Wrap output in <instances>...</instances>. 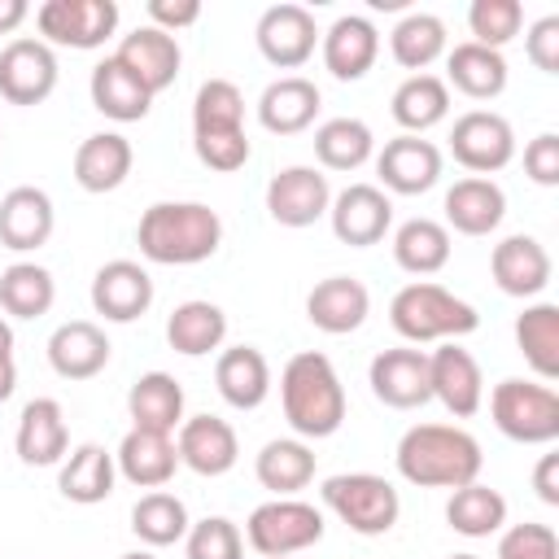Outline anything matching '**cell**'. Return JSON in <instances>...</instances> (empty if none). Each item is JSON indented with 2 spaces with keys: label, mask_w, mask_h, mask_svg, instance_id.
I'll list each match as a JSON object with an SVG mask.
<instances>
[{
  "label": "cell",
  "mask_w": 559,
  "mask_h": 559,
  "mask_svg": "<svg viewBox=\"0 0 559 559\" xmlns=\"http://www.w3.org/2000/svg\"><path fill=\"white\" fill-rule=\"evenodd\" d=\"M397 476L419 489H463L480 480V441L454 424H415L397 441Z\"/></svg>",
  "instance_id": "cell-1"
},
{
  "label": "cell",
  "mask_w": 559,
  "mask_h": 559,
  "mask_svg": "<svg viewBox=\"0 0 559 559\" xmlns=\"http://www.w3.org/2000/svg\"><path fill=\"white\" fill-rule=\"evenodd\" d=\"M135 245L157 266H197L218 253L223 218L205 201H153L140 214Z\"/></svg>",
  "instance_id": "cell-2"
},
{
  "label": "cell",
  "mask_w": 559,
  "mask_h": 559,
  "mask_svg": "<svg viewBox=\"0 0 559 559\" xmlns=\"http://www.w3.org/2000/svg\"><path fill=\"white\" fill-rule=\"evenodd\" d=\"M280 406L297 437L323 441L345 424V384L328 354L301 349L280 371Z\"/></svg>",
  "instance_id": "cell-3"
},
{
  "label": "cell",
  "mask_w": 559,
  "mask_h": 559,
  "mask_svg": "<svg viewBox=\"0 0 559 559\" xmlns=\"http://www.w3.org/2000/svg\"><path fill=\"white\" fill-rule=\"evenodd\" d=\"M389 323L411 345H441V341L472 336L480 328V314H476L472 301L454 297L450 288H441L432 280H415V284L393 293Z\"/></svg>",
  "instance_id": "cell-4"
},
{
  "label": "cell",
  "mask_w": 559,
  "mask_h": 559,
  "mask_svg": "<svg viewBox=\"0 0 559 559\" xmlns=\"http://www.w3.org/2000/svg\"><path fill=\"white\" fill-rule=\"evenodd\" d=\"M493 428L520 445H550L559 437V393L542 380L507 376L489 393Z\"/></svg>",
  "instance_id": "cell-5"
},
{
  "label": "cell",
  "mask_w": 559,
  "mask_h": 559,
  "mask_svg": "<svg viewBox=\"0 0 559 559\" xmlns=\"http://www.w3.org/2000/svg\"><path fill=\"white\" fill-rule=\"evenodd\" d=\"M323 507L358 537H380L397 524L402 515V498L393 489V480L376 476V472H341L323 480Z\"/></svg>",
  "instance_id": "cell-6"
},
{
  "label": "cell",
  "mask_w": 559,
  "mask_h": 559,
  "mask_svg": "<svg viewBox=\"0 0 559 559\" xmlns=\"http://www.w3.org/2000/svg\"><path fill=\"white\" fill-rule=\"evenodd\" d=\"M323 537V511L301 502V498H271L249 511L245 520V542L262 559H288L310 550Z\"/></svg>",
  "instance_id": "cell-7"
},
{
  "label": "cell",
  "mask_w": 559,
  "mask_h": 559,
  "mask_svg": "<svg viewBox=\"0 0 559 559\" xmlns=\"http://www.w3.org/2000/svg\"><path fill=\"white\" fill-rule=\"evenodd\" d=\"M39 39L52 48H79L92 52L118 31V4L114 0H44L35 9Z\"/></svg>",
  "instance_id": "cell-8"
},
{
  "label": "cell",
  "mask_w": 559,
  "mask_h": 559,
  "mask_svg": "<svg viewBox=\"0 0 559 559\" xmlns=\"http://www.w3.org/2000/svg\"><path fill=\"white\" fill-rule=\"evenodd\" d=\"M450 153H454V162L463 170L489 179L493 170L511 166V157H515V131L493 109H467L450 127Z\"/></svg>",
  "instance_id": "cell-9"
},
{
  "label": "cell",
  "mask_w": 559,
  "mask_h": 559,
  "mask_svg": "<svg viewBox=\"0 0 559 559\" xmlns=\"http://www.w3.org/2000/svg\"><path fill=\"white\" fill-rule=\"evenodd\" d=\"M57 92V52L44 39H9L0 48V96L9 105H44Z\"/></svg>",
  "instance_id": "cell-10"
},
{
  "label": "cell",
  "mask_w": 559,
  "mask_h": 559,
  "mask_svg": "<svg viewBox=\"0 0 559 559\" xmlns=\"http://www.w3.org/2000/svg\"><path fill=\"white\" fill-rule=\"evenodd\" d=\"M328 218H332V236L349 249H367V245H380L393 227V201L384 188L376 183H349L332 197L328 205Z\"/></svg>",
  "instance_id": "cell-11"
},
{
  "label": "cell",
  "mask_w": 559,
  "mask_h": 559,
  "mask_svg": "<svg viewBox=\"0 0 559 559\" xmlns=\"http://www.w3.org/2000/svg\"><path fill=\"white\" fill-rule=\"evenodd\" d=\"M367 384L371 393L393 406V411H415L424 402H432V380H428V349L415 345H397V349H380L367 367Z\"/></svg>",
  "instance_id": "cell-12"
},
{
  "label": "cell",
  "mask_w": 559,
  "mask_h": 559,
  "mask_svg": "<svg viewBox=\"0 0 559 559\" xmlns=\"http://www.w3.org/2000/svg\"><path fill=\"white\" fill-rule=\"evenodd\" d=\"M258 52L275 66V70H301L310 57H314V44H319V26H314V13L306 4H271L262 17H258Z\"/></svg>",
  "instance_id": "cell-13"
},
{
  "label": "cell",
  "mask_w": 559,
  "mask_h": 559,
  "mask_svg": "<svg viewBox=\"0 0 559 559\" xmlns=\"http://www.w3.org/2000/svg\"><path fill=\"white\" fill-rule=\"evenodd\" d=\"M332 188L319 166H284L266 183V214L280 227H310L328 214Z\"/></svg>",
  "instance_id": "cell-14"
},
{
  "label": "cell",
  "mask_w": 559,
  "mask_h": 559,
  "mask_svg": "<svg viewBox=\"0 0 559 559\" xmlns=\"http://www.w3.org/2000/svg\"><path fill=\"white\" fill-rule=\"evenodd\" d=\"M428 380H432V397H437L454 419L476 415L480 402H485L480 362H476L472 349H463L459 341H441L437 349H428Z\"/></svg>",
  "instance_id": "cell-15"
},
{
  "label": "cell",
  "mask_w": 559,
  "mask_h": 559,
  "mask_svg": "<svg viewBox=\"0 0 559 559\" xmlns=\"http://www.w3.org/2000/svg\"><path fill=\"white\" fill-rule=\"evenodd\" d=\"M376 175L397 197H419L441 179V148L424 135H393L376 153Z\"/></svg>",
  "instance_id": "cell-16"
},
{
  "label": "cell",
  "mask_w": 559,
  "mask_h": 559,
  "mask_svg": "<svg viewBox=\"0 0 559 559\" xmlns=\"http://www.w3.org/2000/svg\"><path fill=\"white\" fill-rule=\"evenodd\" d=\"M153 306V275L131 262V258H114L92 275V310L109 323H135L140 314H148Z\"/></svg>",
  "instance_id": "cell-17"
},
{
  "label": "cell",
  "mask_w": 559,
  "mask_h": 559,
  "mask_svg": "<svg viewBox=\"0 0 559 559\" xmlns=\"http://www.w3.org/2000/svg\"><path fill=\"white\" fill-rule=\"evenodd\" d=\"M319 52H323V66L332 79L341 83H358L376 57H380V31L371 17L362 13H341L323 35H319Z\"/></svg>",
  "instance_id": "cell-18"
},
{
  "label": "cell",
  "mask_w": 559,
  "mask_h": 559,
  "mask_svg": "<svg viewBox=\"0 0 559 559\" xmlns=\"http://www.w3.org/2000/svg\"><path fill=\"white\" fill-rule=\"evenodd\" d=\"M114 61H118L122 70H131L135 83H140L148 96H157V92H166V87L179 79L183 52H179V39H175V35H166V31H157V26H135L131 35H122Z\"/></svg>",
  "instance_id": "cell-19"
},
{
  "label": "cell",
  "mask_w": 559,
  "mask_h": 559,
  "mask_svg": "<svg viewBox=\"0 0 559 559\" xmlns=\"http://www.w3.org/2000/svg\"><path fill=\"white\" fill-rule=\"evenodd\" d=\"M175 450H179V463L197 476H223L236 467L240 459V441H236V428L218 415H192L175 428Z\"/></svg>",
  "instance_id": "cell-20"
},
{
  "label": "cell",
  "mask_w": 559,
  "mask_h": 559,
  "mask_svg": "<svg viewBox=\"0 0 559 559\" xmlns=\"http://www.w3.org/2000/svg\"><path fill=\"white\" fill-rule=\"evenodd\" d=\"M550 253H546V245L537 240V236H524V231H515V236H507V240H498L493 245V253H489V275H493V284L507 293V297H537L546 284H550Z\"/></svg>",
  "instance_id": "cell-21"
},
{
  "label": "cell",
  "mask_w": 559,
  "mask_h": 559,
  "mask_svg": "<svg viewBox=\"0 0 559 559\" xmlns=\"http://www.w3.org/2000/svg\"><path fill=\"white\" fill-rule=\"evenodd\" d=\"M52 227H57V210H52V197L44 188L17 183L0 197V245L4 249L31 253V249L48 245Z\"/></svg>",
  "instance_id": "cell-22"
},
{
  "label": "cell",
  "mask_w": 559,
  "mask_h": 559,
  "mask_svg": "<svg viewBox=\"0 0 559 559\" xmlns=\"http://www.w3.org/2000/svg\"><path fill=\"white\" fill-rule=\"evenodd\" d=\"M371 314V293L362 280L354 275H328L310 288L306 297V319L328 332V336H345V332H358Z\"/></svg>",
  "instance_id": "cell-23"
},
{
  "label": "cell",
  "mask_w": 559,
  "mask_h": 559,
  "mask_svg": "<svg viewBox=\"0 0 559 559\" xmlns=\"http://www.w3.org/2000/svg\"><path fill=\"white\" fill-rule=\"evenodd\" d=\"M319 109H323V96L306 74H284V79L266 83L258 96V122L271 135H297V131L314 127Z\"/></svg>",
  "instance_id": "cell-24"
},
{
  "label": "cell",
  "mask_w": 559,
  "mask_h": 559,
  "mask_svg": "<svg viewBox=\"0 0 559 559\" xmlns=\"http://www.w3.org/2000/svg\"><path fill=\"white\" fill-rule=\"evenodd\" d=\"M48 362L61 380H92L109 367V336L92 319H70L48 336Z\"/></svg>",
  "instance_id": "cell-25"
},
{
  "label": "cell",
  "mask_w": 559,
  "mask_h": 559,
  "mask_svg": "<svg viewBox=\"0 0 559 559\" xmlns=\"http://www.w3.org/2000/svg\"><path fill=\"white\" fill-rule=\"evenodd\" d=\"M17 459L31 463V467H52L66 459L70 450V428H66V411L57 397H35L22 406V419H17Z\"/></svg>",
  "instance_id": "cell-26"
},
{
  "label": "cell",
  "mask_w": 559,
  "mask_h": 559,
  "mask_svg": "<svg viewBox=\"0 0 559 559\" xmlns=\"http://www.w3.org/2000/svg\"><path fill=\"white\" fill-rule=\"evenodd\" d=\"M214 384L227 406L236 411H258L271 393V362L258 345H231L214 362Z\"/></svg>",
  "instance_id": "cell-27"
},
{
  "label": "cell",
  "mask_w": 559,
  "mask_h": 559,
  "mask_svg": "<svg viewBox=\"0 0 559 559\" xmlns=\"http://www.w3.org/2000/svg\"><path fill=\"white\" fill-rule=\"evenodd\" d=\"M131 140L118 131H96L74 148V183L83 192H114L131 175Z\"/></svg>",
  "instance_id": "cell-28"
},
{
  "label": "cell",
  "mask_w": 559,
  "mask_h": 559,
  "mask_svg": "<svg viewBox=\"0 0 559 559\" xmlns=\"http://www.w3.org/2000/svg\"><path fill=\"white\" fill-rule=\"evenodd\" d=\"M445 227H454L459 236H489L502 214H507V192L493 179L467 175L445 192Z\"/></svg>",
  "instance_id": "cell-29"
},
{
  "label": "cell",
  "mask_w": 559,
  "mask_h": 559,
  "mask_svg": "<svg viewBox=\"0 0 559 559\" xmlns=\"http://www.w3.org/2000/svg\"><path fill=\"white\" fill-rule=\"evenodd\" d=\"M127 415L131 428L175 437V428L183 424V384L170 371H144L127 389Z\"/></svg>",
  "instance_id": "cell-30"
},
{
  "label": "cell",
  "mask_w": 559,
  "mask_h": 559,
  "mask_svg": "<svg viewBox=\"0 0 559 559\" xmlns=\"http://www.w3.org/2000/svg\"><path fill=\"white\" fill-rule=\"evenodd\" d=\"M114 463H118L122 480H131L135 489H162L179 467V450H175V437H166V432L131 428L118 441Z\"/></svg>",
  "instance_id": "cell-31"
},
{
  "label": "cell",
  "mask_w": 559,
  "mask_h": 559,
  "mask_svg": "<svg viewBox=\"0 0 559 559\" xmlns=\"http://www.w3.org/2000/svg\"><path fill=\"white\" fill-rule=\"evenodd\" d=\"M445 87L463 92L467 100H493L507 92V57L480 44H454L445 52Z\"/></svg>",
  "instance_id": "cell-32"
},
{
  "label": "cell",
  "mask_w": 559,
  "mask_h": 559,
  "mask_svg": "<svg viewBox=\"0 0 559 559\" xmlns=\"http://www.w3.org/2000/svg\"><path fill=\"white\" fill-rule=\"evenodd\" d=\"M253 476L275 498H297V489H306L314 480V450L301 437H275L258 450Z\"/></svg>",
  "instance_id": "cell-33"
},
{
  "label": "cell",
  "mask_w": 559,
  "mask_h": 559,
  "mask_svg": "<svg viewBox=\"0 0 559 559\" xmlns=\"http://www.w3.org/2000/svg\"><path fill=\"white\" fill-rule=\"evenodd\" d=\"M114 480H118V463L105 445L96 441H83L70 450V459L61 463V476H57V489L61 498L79 502V507H96L114 493Z\"/></svg>",
  "instance_id": "cell-34"
},
{
  "label": "cell",
  "mask_w": 559,
  "mask_h": 559,
  "mask_svg": "<svg viewBox=\"0 0 559 559\" xmlns=\"http://www.w3.org/2000/svg\"><path fill=\"white\" fill-rule=\"evenodd\" d=\"M389 109H393V122L402 127V135H424L428 127L445 122V114H450V87L437 74H406L393 87Z\"/></svg>",
  "instance_id": "cell-35"
},
{
  "label": "cell",
  "mask_w": 559,
  "mask_h": 559,
  "mask_svg": "<svg viewBox=\"0 0 559 559\" xmlns=\"http://www.w3.org/2000/svg\"><path fill=\"white\" fill-rule=\"evenodd\" d=\"M166 341H170V349L183 354V358L214 354V349L227 341V314H223V306L201 301V297L179 301V306L170 310V319H166Z\"/></svg>",
  "instance_id": "cell-36"
},
{
  "label": "cell",
  "mask_w": 559,
  "mask_h": 559,
  "mask_svg": "<svg viewBox=\"0 0 559 559\" xmlns=\"http://www.w3.org/2000/svg\"><path fill=\"white\" fill-rule=\"evenodd\" d=\"M87 92H92L96 114H105V118H114V122H140V118L153 109V96H148V92L135 83V74L122 70L114 57H105V61L92 66Z\"/></svg>",
  "instance_id": "cell-37"
},
{
  "label": "cell",
  "mask_w": 559,
  "mask_h": 559,
  "mask_svg": "<svg viewBox=\"0 0 559 559\" xmlns=\"http://www.w3.org/2000/svg\"><path fill=\"white\" fill-rule=\"evenodd\" d=\"M515 345L542 384L559 380V306L555 301L524 306V314L515 319Z\"/></svg>",
  "instance_id": "cell-38"
},
{
  "label": "cell",
  "mask_w": 559,
  "mask_h": 559,
  "mask_svg": "<svg viewBox=\"0 0 559 559\" xmlns=\"http://www.w3.org/2000/svg\"><path fill=\"white\" fill-rule=\"evenodd\" d=\"M445 44H450L445 22H441L437 13H424V9L406 13V17L393 26V35H389L393 61H397L402 70H411V74H428V66H432L437 57H445Z\"/></svg>",
  "instance_id": "cell-39"
},
{
  "label": "cell",
  "mask_w": 559,
  "mask_h": 559,
  "mask_svg": "<svg viewBox=\"0 0 559 559\" xmlns=\"http://www.w3.org/2000/svg\"><path fill=\"white\" fill-rule=\"evenodd\" d=\"M393 262L406 275H437L450 262V227L437 218H406L393 231Z\"/></svg>",
  "instance_id": "cell-40"
},
{
  "label": "cell",
  "mask_w": 559,
  "mask_h": 559,
  "mask_svg": "<svg viewBox=\"0 0 559 559\" xmlns=\"http://www.w3.org/2000/svg\"><path fill=\"white\" fill-rule=\"evenodd\" d=\"M445 520L459 537H489V533H502L507 524V498L493 489V485H463V489H450V502H445Z\"/></svg>",
  "instance_id": "cell-41"
},
{
  "label": "cell",
  "mask_w": 559,
  "mask_h": 559,
  "mask_svg": "<svg viewBox=\"0 0 559 559\" xmlns=\"http://www.w3.org/2000/svg\"><path fill=\"white\" fill-rule=\"evenodd\" d=\"M57 301L52 271L39 262H13L0 271V310L13 319H39Z\"/></svg>",
  "instance_id": "cell-42"
},
{
  "label": "cell",
  "mask_w": 559,
  "mask_h": 559,
  "mask_svg": "<svg viewBox=\"0 0 559 559\" xmlns=\"http://www.w3.org/2000/svg\"><path fill=\"white\" fill-rule=\"evenodd\" d=\"M376 153V135L362 118H328L314 131V157L323 170H358Z\"/></svg>",
  "instance_id": "cell-43"
},
{
  "label": "cell",
  "mask_w": 559,
  "mask_h": 559,
  "mask_svg": "<svg viewBox=\"0 0 559 559\" xmlns=\"http://www.w3.org/2000/svg\"><path fill=\"white\" fill-rule=\"evenodd\" d=\"M188 528H192V520H188L183 498H175L166 489H148L131 507V533L144 546H175L179 537H188Z\"/></svg>",
  "instance_id": "cell-44"
},
{
  "label": "cell",
  "mask_w": 559,
  "mask_h": 559,
  "mask_svg": "<svg viewBox=\"0 0 559 559\" xmlns=\"http://www.w3.org/2000/svg\"><path fill=\"white\" fill-rule=\"evenodd\" d=\"M245 131V96L231 79H205L192 100V135Z\"/></svg>",
  "instance_id": "cell-45"
},
{
  "label": "cell",
  "mask_w": 559,
  "mask_h": 559,
  "mask_svg": "<svg viewBox=\"0 0 559 559\" xmlns=\"http://www.w3.org/2000/svg\"><path fill=\"white\" fill-rule=\"evenodd\" d=\"M467 26H472V44L502 52V44H511L524 26V4L520 0H472Z\"/></svg>",
  "instance_id": "cell-46"
},
{
  "label": "cell",
  "mask_w": 559,
  "mask_h": 559,
  "mask_svg": "<svg viewBox=\"0 0 559 559\" xmlns=\"http://www.w3.org/2000/svg\"><path fill=\"white\" fill-rule=\"evenodd\" d=\"M188 559H245V537L227 515H205L188 528Z\"/></svg>",
  "instance_id": "cell-47"
},
{
  "label": "cell",
  "mask_w": 559,
  "mask_h": 559,
  "mask_svg": "<svg viewBox=\"0 0 559 559\" xmlns=\"http://www.w3.org/2000/svg\"><path fill=\"white\" fill-rule=\"evenodd\" d=\"M498 559H559V537L550 524H511L498 537Z\"/></svg>",
  "instance_id": "cell-48"
},
{
  "label": "cell",
  "mask_w": 559,
  "mask_h": 559,
  "mask_svg": "<svg viewBox=\"0 0 559 559\" xmlns=\"http://www.w3.org/2000/svg\"><path fill=\"white\" fill-rule=\"evenodd\" d=\"M192 148L201 157V166L231 175L249 162V135L245 131H227V135H192Z\"/></svg>",
  "instance_id": "cell-49"
},
{
  "label": "cell",
  "mask_w": 559,
  "mask_h": 559,
  "mask_svg": "<svg viewBox=\"0 0 559 559\" xmlns=\"http://www.w3.org/2000/svg\"><path fill=\"white\" fill-rule=\"evenodd\" d=\"M524 175L537 188H559V135L542 131L524 144Z\"/></svg>",
  "instance_id": "cell-50"
},
{
  "label": "cell",
  "mask_w": 559,
  "mask_h": 559,
  "mask_svg": "<svg viewBox=\"0 0 559 559\" xmlns=\"http://www.w3.org/2000/svg\"><path fill=\"white\" fill-rule=\"evenodd\" d=\"M524 52H528V61H533L542 74H559V17H555V13L528 26Z\"/></svg>",
  "instance_id": "cell-51"
},
{
  "label": "cell",
  "mask_w": 559,
  "mask_h": 559,
  "mask_svg": "<svg viewBox=\"0 0 559 559\" xmlns=\"http://www.w3.org/2000/svg\"><path fill=\"white\" fill-rule=\"evenodd\" d=\"M144 9H148V26H157L166 35H175L201 17V0H148Z\"/></svg>",
  "instance_id": "cell-52"
},
{
  "label": "cell",
  "mask_w": 559,
  "mask_h": 559,
  "mask_svg": "<svg viewBox=\"0 0 559 559\" xmlns=\"http://www.w3.org/2000/svg\"><path fill=\"white\" fill-rule=\"evenodd\" d=\"M533 489L546 507H559V454H542L533 467Z\"/></svg>",
  "instance_id": "cell-53"
},
{
  "label": "cell",
  "mask_w": 559,
  "mask_h": 559,
  "mask_svg": "<svg viewBox=\"0 0 559 559\" xmlns=\"http://www.w3.org/2000/svg\"><path fill=\"white\" fill-rule=\"evenodd\" d=\"M26 17H31V4L26 0H0V35H13Z\"/></svg>",
  "instance_id": "cell-54"
},
{
  "label": "cell",
  "mask_w": 559,
  "mask_h": 559,
  "mask_svg": "<svg viewBox=\"0 0 559 559\" xmlns=\"http://www.w3.org/2000/svg\"><path fill=\"white\" fill-rule=\"evenodd\" d=\"M17 389V362L13 358H0V402H9Z\"/></svg>",
  "instance_id": "cell-55"
},
{
  "label": "cell",
  "mask_w": 559,
  "mask_h": 559,
  "mask_svg": "<svg viewBox=\"0 0 559 559\" xmlns=\"http://www.w3.org/2000/svg\"><path fill=\"white\" fill-rule=\"evenodd\" d=\"M0 358H13V328H9V319H0Z\"/></svg>",
  "instance_id": "cell-56"
},
{
  "label": "cell",
  "mask_w": 559,
  "mask_h": 559,
  "mask_svg": "<svg viewBox=\"0 0 559 559\" xmlns=\"http://www.w3.org/2000/svg\"><path fill=\"white\" fill-rule=\"evenodd\" d=\"M122 559H157V555H148V550H127Z\"/></svg>",
  "instance_id": "cell-57"
},
{
  "label": "cell",
  "mask_w": 559,
  "mask_h": 559,
  "mask_svg": "<svg viewBox=\"0 0 559 559\" xmlns=\"http://www.w3.org/2000/svg\"><path fill=\"white\" fill-rule=\"evenodd\" d=\"M450 559H480V555H467V550H463V555H450Z\"/></svg>",
  "instance_id": "cell-58"
}]
</instances>
